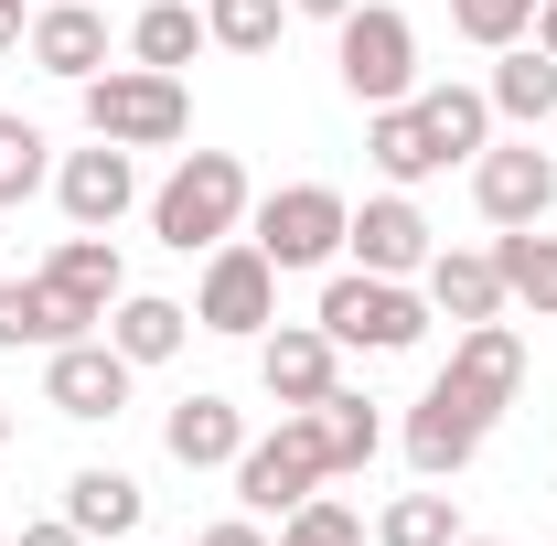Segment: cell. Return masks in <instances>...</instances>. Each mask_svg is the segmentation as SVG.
I'll return each mask as SVG.
<instances>
[{
    "instance_id": "6da1fadb",
    "label": "cell",
    "mask_w": 557,
    "mask_h": 546,
    "mask_svg": "<svg viewBox=\"0 0 557 546\" xmlns=\"http://www.w3.org/2000/svg\"><path fill=\"white\" fill-rule=\"evenodd\" d=\"M236 214H247V161H236V150H183V172L150 194L161 247H183V258H194V247L214 258V247L236 236Z\"/></svg>"
},
{
    "instance_id": "7a4b0ae2",
    "label": "cell",
    "mask_w": 557,
    "mask_h": 546,
    "mask_svg": "<svg viewBox=\"0 0 557 546\" xmlns=\"http://www.w3.org/2000/svg\"><path fill=\"white\" fill-rule=\"evenodd\" d=\"M86 129L119 139V150H172L194 129V97L161 65H108V75H86Z\"/></svg>"
},
{
    "instance_id": "3957f363",
    "label": "cell",
    "mask_w": 557,
    "mask_h": 546,
    "mask_svg": "<svg viewBox=\"0 0 557 546\" xmlns=\"http://www.w3.org/2000/svg\"><path fill=\"white\" fill-rule=\"evenodd\" d=\"M333 33H344V44H333V65H344V86L364 97V108H397V97H418V33H408V11H386V0H354Z\"/></svg>"
},
{
    "instance_id": "277c9868",
    "label": "cell",
    "mask_w": 557,
    "mask_h": 546,
    "mask_svg": "<svg viewBox=\"0 0 557 546\" xmlns=\"http://www.w3.org/2000/svg\"><path fill=\"white\" fill-rule=\"evenodd\" d=\"M322 482H333V461H322L311 408L278 418V439H247V450H236V493H247V514H300Z\"/></svg>"
},
{
    "instance_id": "5b68a950",
    "label": "cell",
    "mask_w": 557,
    "mask_h": 546,
    "mask_svg": "<svg viewBox=\"0 0 557 546\" xmlns=\"http://www.w3.org/2000/svg\"><path fill=\"white\" fill-rule=\"evenodd\" d=\"M322 333L333 343H364V353H408L418 333H429V311H418L397 278H375V269H354L322 289Z\"/></svg>"
},
{
    "instance_id": "8992f818",
    "label": "cell",
    "mask_w": 557,
    "mask_h": 546,
    "mask_svg": "<svg viewBox=\"0 0 557 546\" xmlns=\"http://www.w3.org/2000/svg\"><path fill=\"white\" fill-rule=\"evenodd\" d=\"M344 225H354V204L333 183H289V194L258 204V247H269V269H322L344 247Z\"/></svg>"
},
{
    "instance_id": "52a82bcc",
    "label": "cell",
    "mask_w": 557,
    "mask_h": 546,
    "mask_svg": "<svg viewBox=\"0 0 557 546\" xmlns=\"http://www.w3.org/2000/svg\"><path fill=\"white\" fill-rule=\"evenodd\" d=\"M194 322H205V333H269V322H278V269H269V247H214Z\"/></svg>"
},
{
    "instance_id": "ba28073f",
    "label": "cell",
    "mask_w": 557,
    "mask_h": 546,
    "mask_svg": "<svg viewBox=\"0 0 557 546\" xmlns=\"http://www.w3.org/2000/svg\"><path fill=\"white\" fill-rule=\"evenodd\" d=\"M515 386H525V343L504 333V322H461L440 397H461L472 418H504V408H515Z\"/></svg>"
},
{
    "instance_id": "9c48e42d",
    "label": "cell",
    "mask_w": 557,
    "mask_h": 546,
    "mask_svg": "<svg viewBox=\"0 0 557 546\" xmlns=\"http://www.w3.org/2000/svg\"><path fill=\"white\" fill-rule=\"evenodd\" d=\"M44 397H54L65 418H119L129 408V353H119V343H54Z\"/></svg>"
},
{
    "instance_id": "30bf717a",
    "label": "cell",
    "mask_w": 557,
    "mask_h": 546,
    "mask_svg": "<svg viewBox=\"0 0 557 546\" xmlns=\"http://www.w3.org/2000/svg\"><path fill=\"white\" fill-rule=\"evenodd\" d=\"M472 194H483L493 225H547V204H557V161L536 150V139H515V150H483Z\"/></svg>"
},
{
    "instance_id": "8fae6325",
    "label": "cell",
    "mask_w": 557,
    "mask_h": 546,
    "mask_svg": "<svg viewBox=\"0 0 557 546\" xmlns=\"http://www.w3.org/2000/svg\"><path fill=\"white\" fill-rule=\"evenodd\" d=\"M333 353H344V343L322 333V322H289V333L258 343V386H269L278 408H322V397H333Z\"/></svg>"
},
{
    "instance_id": "7c38bea8",
    "label": "cell",
    "mask_w": 557,
    "mask_h": 546,
    "mask_svg": "<svg viewBox=\"0 0 557 546\" xmlns=\"http://www.w3.org/2000/svg\"><path fill=\"white\" fill-rule=\"evenodd\" d=\"M129 194H139V172H129V150L119 139H97V150H75L65 172H54V204L86 225V236H108L119 214H129Z\"/></svg>"
},
{
    "instance_id": "4fadbf2b",
    "label": "cell",
    "mask_w": 557,
    "mask_h": 546,
    "mask_svg": "<svg viewBox=\"0 0 557 546\" xmlns=\"http://www.w3.org/2000/svg\"><path fill=\"white\" fill-rule=\"evenodd\" d=\"M344 247H354L375 278H408V269H429V214H418L408 194H375V204L344 225Z\"/></svg>"
},
{
    "instance_id": "5bb4252c",
    "label": "cell",
    "mask_w": 557,
    "mask_h": 546,
    "mask_svg": "<svg viewBox=\"0 0 557 546\" xmlns=\"http://www.w3.org/2000/svg\"><path fill=\"white\" fill-rule=\"evenodd\" d=\"M483 429H493V418H472L461 397H440V386H429V397H418V418H408V461H418V482H450L472 450H483Z\"/></svg>"
},
{
    "instance_id": "9a60e30c",
    "label": "cell",
    "mask_w": 557,
    "mask_h": 546,
    "mask_svg": "<svg viewBox=\"0 0 557 546\" xmlns=\"http://www.w3.org/2000/svg\"><path fill=\"white\" fill-rule=\"evenodd\" d=\"M161 439H172V461H183V472H236V450H247V418L225 408V397H183V408L161 418Z\"/></svg>"
},
{
    "instance_id": "2e32d148",
    "label": "cell",
    "mask_w": 557,
    "mask_h": 546,
    "mask_svg": "<svg viewBox=\"0 0 557 546\" xmlns=\"http://www.w3.org/2000/svg\"><path fill=\"white\" fill-rule=\"evenodd\" d=\"M33 65H44V75H65V86L108 75V22H97L86 0H54V11L33 22Z\"/></svg>"
},
{
    "instance_id": "e0dca14e",
    "label": "cell",
    "mask_w": 557,
    "mask_h": 546,
    "mask_svg": "<svg viewBox=\"0 0 557 546\" xmlns=\"http://www.w3.org/2000/svg\"><path fill=\"white\" fill-rule=\"evenodd\" d=\"M44 289H54L65 311H86V322H108V300H119L129 278H119V247H108V236H86V225H75L65 247H54V269H44Z\"/></svg>"
},
{
    "instance_id": "ac0fdd59",
    "label": "cell",
    "mask_w": 557,
    "mask_h": 546,
    "mask_svg": "<svg viewBox=\"0 0 557 546\" xmlns=\"http://www.w3.org/2000/svg\"><path fill=\"white\" fill-rule=\"evenodd\" d=\"M22 343H86V311H65L44 278H0V353H22Z\"/></svg>"
},
{
    "instance_id": "d6986e66",
    "label": "cell",
    "mask_w": 557,
    "mask_h": 546,
    "mask_svg": "<svg viewBox=\"0 0 557 546\" xmlns=\"http://www.w3.org/2000/svg\"><path fill=\"white\" fill-rule=\"evenodd\" d=\"M418 129H429V150H440V172L450 161H472L493 129V97H472V86H418Z\"/></svg>"
},
{
    "instance_id": "ffe728a7",
    "label": "cell",
    "mask_w": 557,
    "mask_h": 546,
    "mask_svg": "<svg viewBox=\"0 0 557 546\" xmlns=\"http://www.w3.org/2000/svg\"><path fill=\"white\" fill-rule=\"evenodd\" d=\"M429 300H440L450 322H493V311H504V269H493V258H461V247H440V258H429Z\"/></svg>"
},
{
    "instance_id": "44dd1931",
    "label": "cell",
    "mask_w": 557,
    "mask_h": 546,
    "mask_svg": "<svg viewBox=\"0 0 557 546\" xmlns=\"http://www.w3.org/2000/svg\"><path fill=\"white\" fill-rule=\"evenodd\" d=\"M65 525L75 536H139V482L129 472H75L65 482Z\"/></svg>"
},
{
    "instance_id": "7402d4cb",
    "label": "cell",
    "mask_w": 557,
    "mask_h": 546,
    "mask_svg": "<svg viewBox=\"0 0 557 546\" xmlns=\"http://www.w3.org/2000/svg\"><path fill=\"white\" fill-rule=\"evenodd\" d=\"M183 333H194V311H183V300H129V289H119V322H108V343H119L129 364L183 353Z\"/></svg>"
},
{
    "instance_id": "603a6c76",
    "label": "cell",
    "mask_w": 557,
    "mask_h": 546,
    "mask_svg": "<svg viewBox=\"0 0 557 546\" xmlns=\"http://www.w3.org/2000/svg\"><path fill=\"white\" fill-rule=\"evenodd\" d=\"M364 150H375V172H386V183H429V172H440V150H429V129H418V97H397V108H375V129H364Z\"/></svg>"
},
{
    "instance_id": "cb8c5ba5",
    "label": "cell",
    "mask_w": 557,
    "mask_h": 546,
    "mask_svg": "<svg viewBox=\"0 0 557 546\" xmlns=\"http://www.w3.org/2000/svg\"><path fill=\"white\" fill-rule=\"evenodd\" d=\"M194 44H205V11H194V0H150V11L129 22V54H139V65H161V75L194 65Z\"/></svg>"
},
{
    "instance_id": "d4e9b609",
    "label": "cell",
    "mask_w": 557,
    "mask_h": 546,
    "mask_svg": "<svg viewBox=\"0 0 557 546\" xmlns=\"http://www.w3.org/2000/svg\"><path fill=\"white\" fill-rule=\"evenodd\" d=\"M493 108H504V119H525V129L557 119V65L536 54V44H504V65H493Z\"/></svg>"
},
{
    "instance_id": "484cf974",
    "label": "cell",
    "mask_w": 557,
    "mask_h": 546,
    "mask_svg": "<svg viewBox=\"0 0 557 546\" xmlns=\"http://www.w3.org/2000/svg\"><path fill=\"white\" fill-rule=\"evenodd\" d=\"M493 269H504V300H536L557 322V236H536V225H515L504 247H493Z\"/></svg>"
},
{
    "instance_id": "4316f807",
    "label": "cell",
    "mask_w": 557,
    "mask_h": 546,
    "mask_svg": "<svg viewBox=\"0 0 557 546\" xmlns=\"http://www.w3.org/2000/svg\"><path fill=\"white\" fill-rule=\"evenodd\" d=\"M311 429H322V461H333V482L364 472V461H375V439H386V429H375V408H364V397H344V386L311 408Z\"/></svg>"
},
{
    "instance_id": "83f0119b",
    "label": "cell",
    "mask_w": 557,
    "mask_h": 546,
    "mask_svg": "<svg viewBox=\"0 0 557 546\" xmlns=\"http://www.w3.org/2000/svg\"><path fill=\"white\" fill-rule=\"evenodd\" d=\"M375 546H461L450 493H397V504H386V525H375Z\"/></svg>"
},
{
    "instance_id": "f1b7e54d",
    "label": "cell",
    "mask_w": 557,
    "mask_h": 546,
    "mask_svg": "<svg viewBox=\"0 0 557 546\" xmlns=\"http://www.w3.org/2000/svg\"><path fill=\"white\" fill-rule=\"evenodd\" d=\"M278 11H289V0H205V33L225 44V54H269Z\"/></svg>"
},
{
    "instance_id": "f546056e",
    "label": "cell",
    "mask_w": 557,
    "mask_h": 546,
    "mask_svg": "<svg viewBox=\"0 0 557 546\" xmlns=\"http://www.w3.org/2000/svg\"><path fill=\"white\" fill-rule=\"evenodd\" d=\"M278 546H364V525H354V504L311 493L300 514H278Z\"/></svg>"
},
{
    "instance_id": "4dcf8cb0",
    "label": "cell",
    "mask_w": 557,
    "mask_h": 546,
    "mask_svg": "<svg viewBox=\"0 0 557 546\" xmlns=\"http://www.w3.org/2000/svg\"><path fill=\"white\" fill-rule=\"evenodd\" d=\"M44 194V129L33 119H0V204Z\"/></svg>"
},
{
    "instance_id": "1f68e13d",
    "label": "cell",
    "mask_w": 557,
    "mask_h": 546,
    "mask_svg": "<svg viewBox=\"0 0 557 546\" xmlns=\"http://www.w3.org/2000/svg\"><path fill=\"white\" fill-rule=\"evenodd\" d=\"M450 22H461L472 44L504 54V44H525V33H536V0H450Z\"/></svg>"
},
{
    "instance_id": "d6a6232c",
    "label": "cell",
    "mask_w": 557,
    "mask_h": 546,
    "mask_svg": "<svg viewBox=\"0 0 557 546\" xmlns=\"http://www.w3.org/2000/svg\"><path fill=\"white\" fill-rule=\"evenodd\" d=\"M194 546H269V536H258V525L236 514V525H205V536H194Z\"/></svg>"
},
{
    "instance_id": "836d02e7",
    "label": "cell",
    "mask_w": 557,
    "mask_h": 546,
    "mask_svg": "<svg viewBox=\"0 0 557 546\" xmlns=\"http://www.w3.org/2000/svg\"><path fill=\"white\" fill-rule=\"evenodd\" d=\"M11 546H86V536H75V525H22Z\"/></svg>"
},
{
    "instance_id": "e575fe53",
    "label": "cell",
    "mask_w": 557,
    "mask_h": 546,
    "mask_svg": "<svg viewBox=\"0 0 557 546\" xmlns=\"http://www.w3.org/2000/svg\"><path fill=\"white\" fill-rule=\"evenodd\" d=\"M536 54L557 65V0H536Z\"/></svg>"
},
{
    "instance_id": "d590c367",
    "label": "cell",
    "mask_w": 557,
    "mask_h": 546,
    "mask_svg": "<svg viewBox=\"0 0 557 546\" xmlns=\"http://www.w3.org/2000/svg\"><path fill=\"white\" fill-rule=\"evenodd\" d=\"M11 44H22V0H0V54H11Z\"/></svg>"
},
{
    "instance_id": "8d00e7d4",
    "label": "cell",
    "mask_w": 557,
    "mask_h": 546,
    "mask_svg": "<svg viewBox=\"0 0 557 546\" xmlns=\"http://www.w3.org/2000/svg\"><path fill=\"white\" fill-rule=\"evenodd\" d=\"M289 11H311V22H344L354 0H289Z\"/></svg>"
},
{
    "instance_id": "74e56055",
    "label": "cell",
    "mask_w": 557,
    "mask_h": 546,
    "mask_svg": "<svg viewBox=\"0 0 557 546\" xmlns=\"http://www.w3.org/2000/svg\"><path fill=\"white\" fill-rule=\"evenodd\" d=\"M461 546H504V536H461Z\"/></svg>"
},
{
    "instance_id": "f35d334b",
    "label": "cell",
    "mask_w": 557,
    "mask_h": 546,
    "mask_svg": "<svg viewBox=\"0 0 557 546\" xmlns=\"http://www.w3.org/2000/svg\"><path fill=\"white\" fill-rule=\"evenodd\" d=\"M0 439H11V408H0Z\"/></svg>"
}]
</instances>
